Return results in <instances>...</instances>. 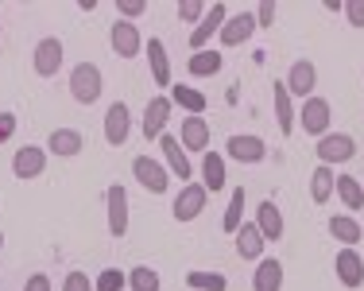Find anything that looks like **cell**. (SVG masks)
<instances>
[{
    "label": "cell",
    "instance_id": "obj_1",
    "mask_svg": "<svg viewBox=\"0 0 364 291\" xmlns=\"http://www.w3.org/2000/svg\"><path fill=\"white\" fill-rule=\"evenodd\" d=\"M105 93V74L97 63H77L70 70V97L77 105H97Z\"/></svg>",
    "mask_w": 364,
    "mask_h": 291
},
{
    "label": "cell",
    "instance_id": "obj_2",
    "mask_svg": "<svg viewBox=\"0 0 364 291\" xmlns=\"http://www.w3.org/2000/svg\"><path fill=\"white\" fill-rule=\"evenodd\" d=\"M294 125H299L306 136H318V140H322V136L329 132V125H333V105L314 93V97H306V101H302V109L294 113Z\"/></svg>",
    "mask_w": 364,
    "mask_h": 291
},
{
    "label": "cell",
    "instance_id": "obj_3",
    "mask_svg": "<svg viewBox=\"0 0 364 291\" xmlns=\"http://www.w3.org/2000/svg\"><path fill=\"white\" fill-rule=\"evenodd\" d=\"M63 58H66V47L58 36H47L36 43V51H31V70L39 74V78H58V70H63Z\"/></svg>",
    "mask_w": 364,
    "mask_h": 291
},
{
    "label": "cell",
    "instance_id": "obj_4",
    "mask_svg": "<svg viewBox=\"0 0 364 291\" xmlns=\"http://www.w3.org/2000/svg\"><path fill=\"white\" fill-rule=\"evenodd\" d=\"M318 164H326V167H337V164H349L353 156H357V140H353L349 132H329L318 140Z\"/></svg>",
    "mask_w": 364,
    "mask_h": 291
},
{
    "label": "cell",
    "instance_id": "obj_5",
    "mask_svg": "<svg viewBox=\"0 0 364 291\" xmlns=\"http://www.w3.org/2000/svg\"><path fill=\"white\" fill-rule=\"evenodd\" d=\"M132 175H136V183H140L147 194H167V186H171V171L163 167V159H155V156H136L132 159Z\"/></svg>",
    "mask_w": 364,
    "mask_h": 291
},
{
    "label": "cell",
    "instance_id": "obj_6",
    "mask_svg": "<svg viewBox=\"0 0 364 291\" xmlns=\"http://www.w3.org/2000/svg\"><path fill=\"white\" fill-rule=\"evenodd\" d=\"M171 113H175V105H171V97L167 93H155V97H147V105H144V136L147 140H155L159 144V136L167 132V121H171Z\"/></svg>",
    "mask_w": 364,
    "mask_h": 291
},
{
    "label": "cell",
    "instance_id": "obj_7",
    "mask_svg": "<svg viewBox=\"0 0 364 291\" xmlns=\"http://www.w3.org/2000/svg\"><path fill=\"white\" fill-rule=\"evenodd\" d=\"M205 202H210V191L202 183H186L175 194V202H171V213H175V221H194V218H202Z\"/></svg>",
    "mask_w": 364,
    "mask_h": 291
},
{
    "label": "cell",
    "instance_id": "obj_8",
    "mask_svg": "<svg viewBox=\"0 0 364 291\" xmlns=\"http://www.w3.org/2000/svg\"><path fill=\"white\" fill-rule=\"evenodd\" d=\"M225 20H229V8L221 4H210V12L202 16V23L198 28H190V51H205L213 43V36H221V28H225Z\"/></svg>",
    "mask_w": 364,
    "mask_h": 291
},
{
    "label": "cell",
    "instance_id": "obj_9",
    "mask_svg": "<svg viewBox=\"0 0 364 291\" xmlns=\"http://www.w3.org/2000/svg\"><path fill=\"white\" fill-rule=\"evenodd\" d=\"M159 152H163V167L171 171V179H182V186H186L190 175H194V167H190V156H186V148L178 144V136L163 132L159 136Z\"/></svg>",
    "mask_w": 364,
    "mask_h": 291
},
{
    "label": "cell",
    "instance_id": "obj_10",
    "mask_svg": "<svg viewBox=\"0 0 364 291\" xmlns=\"http://www.w3.org/2000/svg\"><path fill=\"white\" fill-rule=\"evenodd\" d=\"M283 85H287V93H291V97H299V101L314 97V90H318V66L310 63V58L291 63V70H287V78H283Z\"/></svg>",
    "mask_w": 364,
    "mask_h": 291
},
{
    "label": "cell",
    "instance_id": "obj_11",
    "mask_svg": "<svg viewBox=\"0 0 364 291\" xmlns=\"http://www.w3.org/2000/svg\"><path fill=\"white\" fill-rule=\"evenodd\" d=\"M225 156L229 159H237V164H264L267 159V144L259 140V136H245V132H237V136H229L225 140Z\"/></svg>",
    "mask_w": 364,
    "mask_h": 291
},
{
    "label": "cell",
    "instance_id": "obj_12",
    "mask_svg": "<svg viewBox=\"0 0 364 291\" xmlns=\"http://www.w3.org/2000/svg\"><path fill=\"white\" fill-rule=\"evenodd\" d=\"M128 136H132V113H128L124 101H112L105 109V144L109 148H124Z\"/></svg>",
    "mask_w": 364,
    "mask_h": 291
},
{
    "label": "cell",
    "instance_id": "obj_13",
    "mask_svg": "<svg viewBox=\"0 0 364 291\" xmlns=\"http://www.w3.org/2000/svg\"><path fill=\"white\" fill-rule=\"evenodd\" d=\"M333 272H337V284L341 287H349V291L364 287V256L357 249H337Z\"/></svg>",
    "mask_w": 364,
    "mask_h": 291
},
{
    "label": "cell",
    "instance_id": "obj_14",
    "mask_svg": "<svg viewBox=\"0 0 364 291\" xmlns=\"http://www.w3.org/2000/svg\"><path fill=\"white\" fill-rule=\"evenodd\" d=\"M43 171H47V148H39V144L16 148V156H12V175H16V179L31 183V179H39Z\"/></svg>",
    "mask_w": 364,
    "mask_h": 291
},
{
    "label": "cell",
    "instance_id": "obj_15",
    "mask_svg": "<svg viewBox=\"0 0 364 291\" xmlns=\"http://www.w3.org/2000/svg\"><path fill=\"white\" fill-rule=\"evenodd\" d=\"M105 213H109V233L120 241L128 233V191L120 183H112L105 191Z\"/></svg>",
    "mask_w": 364,
    "mask_h": 291
},
{
    "label": "cell",
    "instance_id": "obj_16",
    "mask_svg": "<svg viewBox=\"0 0 364 291\" xmlns=\"http://www.w3.org/2000/svg\"><path fill=\"white\" fill-rule=\"evenodd\" d=\"M109 43H112V51H117L120 58H136L144 51V36H140V28L136 23H128V20H117L109 28Z\"/></svg>",
    "mask_w": 364,
    "mask_h": 291
},
{
    "label": "cell",
    "instance_id": "obj_17",
    "mask_svg": "<svg viewBox=\"0 0 364 291\" xmlns=\"http://www.w3.org/2000/svg\"><path fill=\"white\" fill-rule=\"evenodd\" d=\"M256 36V16L252 12H237V16H229L225 20V28H221V47H245L248 39Z\"/></svg>",
    "mask_w": 364,
    "mask_h": 291
},
{
    "label": "cell",
    "instance_id": "obj_18",
    "mask_svg": "<svg viewBox=\"0 0 364 291\" xmlns=\"http://www.w3.org/2000/svg\"><path fill=\"white\" fill-rule=\"evenodd\" d=\"M47 156H58V159H74L77 152L85 148V136L77 132V128H55V132L47 136Z\"/></svg>",
    "mask_w": 364,
    "mask_h": 291
},
{
    "label": "cell",
    "instance_id": "obj_19",
    "mask_svg": "<svg viewBox=\"0 0 364 291\" xmlns=\"http://www.w3.org/2000/svg\"><path fill=\"white\" fill-rule=\"evenodd\" d=\"M144 51H147V66H151V78H155V85H163V90H171V55H167V43L163 39H147L144 43Z\"/></svg>",
    "mask_w": 364,
    "mask_h": 291
},
{
    "label": "cell",
    "instance_id": "obj_20",
    "mask_svg": "<svg viewBox=\"0 0 364 291\" xmlns=\"http://www.w3.org/2000/svg\"><path fill=\"white\" fill-rule=\"evenodd\" d=\"M178 144L186 152H210V121L205 117H182V132H178Z\"/></svg>",
    "mask_w": 364,
    "mask_h": 291
},
{
    "label": "cell",
    "instance_id": "obj_21",
    "mask_svg": "<svg viewBox=\"0 0 364 291\" xmlns=\"http://www.w3.org/2000/svg\"><path fill=\"white\" fill-rule=\"evenodd\" d=\"M326 229H329V237H333V241L345 245V249H357V241L364 237L360 221L353 218V213H333V218L326 221Z\"/></svg>",
    "mask_w": 364,
    "mask_h": 291
},
{
    "label": "cell",
    "instance_id": "obj_22",
    "mask_svg": "<svg viewBox=\"0 0 364 291\" xmlns=\"http://www.w3.org/2000/svg\"><path fill=\"white\" fill-rule=\"evenodd\" d=\"M256 229L264 233V241H283V213L275 206V199H264L256 206Z\"/></svg>",
    "mask_w": 364,
    "mask_h": 291
},
{
    "label": "cell",
    "instance_id": "obj_23",
    "mask_svg": "<svg viewBox=\"0 0 364 291\" xmlns=\"http://www.w3.org/2000/svg\"><path fill=\"white\" fill-rule=\"evenodd\" d=\"M264 233L256 229V221H245V226L237 229V256L240 260H264Z\"/></svg>",
    "mask_w": 364,
    "mask_h": 291
},
{
    "label": "cell",
    "instance_id": "obj_24",
    "mask_svg": "<svg viewBox=\"0 0 364 291\" xmlns=\"http://www.w3.org/2000/svg\"><path fill=\"white\" fill-rule=\"evenodd\" d=\"M167 97H171V105L186 109L190 117H202L205 109H210V97H205L202 90H194V85H182V82H178V85H171Z\"/></svg>",
    "mask_w": 364,
    "mask_h": 291
},
{
    "label": "cell",
    "instance_id": "obj_25",
    "mask_svg": "<svg viewBox=\"0 0 364 291\" xmlns=\"http://www.w3.org/2000/svg\"><path fill=\"white\" fill-rule=\"evenodd\" d=\"M221 66H225V55H221V51H213V47L194 51V55L186 58L190 78H213V74H221Z\"/></svg>",
    "mask_w": 364,
    "mask_h": 291
},
{
    "label": "cell",
    "instance_id": "obj_26",
    "mask_svg": "<svg viewBox=\"0 0 364 291\" xmlns=\"http://www.w3.org/2000/svg\"><path fill=\"white\" fill-rule=\"evenodd\" d=\"M252 291H283V264L275 256H264L252 272Z\"/></svg>",
    "mask_w": 364,
    "mask_h": 291
},
{
    "label": "cell",
    "instance_id": "obj_27",
    "mask_svg": "<svg viewBox=\"0 0 364 291\" xmlns=\"http://www.w3.org/2000/svg\"><path fill=\"white\" fill-rule=\"evenodd\" d=\"M333 186H337V171L326 167V164H318L314 175H310V199H314L318 206H326V202L333 199Z\"/></svg>",
    "mask_w": 364,
    "mask_h": 291
},
{
    "label": "cell",
    "instance_id": "obj_28",
    "mask_svg": "<svg viewBox=\"0 0 364 291\" xmlns=\"http://www.w3.org/2000/svg\"><path fill=\"white\" fill-rule=\"evenodd\" d=\"M225 179H229V175H225V156L205 152V156H202V186L218 194V191H225Z\"/></svg>",
    "mask_w": 364,
    "mask_h": 291
},
{
    "label": "cell",
    "instance_id": "obj_29",
    "mask_svg": "<svg viewBox=\"0 0 364 291\" xmlns=\"http://www.w3.org/2000/svg\"><path fill=\"white\" fill-rule=\"evenodd\" d=\"M272 97H275V121H279V132L291 136L294 132V105H291V93L283 82L272 85Z\"/></svg>",
    "mask_w": 364,
    "mask_h": 291
},
{
    "label": "cell",
    "instance_id": "obj_30",
    "mask_svg": "<svg viewBox=\"0 0 364 291\" xmlns=\"http://www.w3.org/2000/svg\"><path fill=\"white\" fill-rule=\"evenodd\" d=\"M333 194L345 202V210H364V183L357 175H337Z\"/></svg>",
    "mask_w": 364,
    "mask_h": 291
},
{
    "label": "cell",
    "instance_id": "obj_31",
    "mask_svg": "<svg viewBox=\"0 0 364 291\" xmlns=\"http://www.w3.org/2000/svg\"><path fill=\"white\" fill-rule=\"evenodd\" d=\"M245 226V186H232V194H229V210H225V221H221V229L229 237H237V229Z\"/></svg>",
    "mask_w": 364,
    "mask_h": 291
},
{
    "label": "cell",
    "instance_id": "obj_32",
    "mask_svg": "<svg viewBox=\"0 0 364 291\" xmlns=\"http://www.w3.org/2000/svg\"><path fill=\"white\" fill-rule=\"evenodd\" d=\"M128 287L132 291H159V272L151 264H136V268H128Z\"/></svg>",
    "mask_w": 364,
    "mask_h": 291
},
{
    "label": "cell",
    "instance_id": "obj_33",
    "mask_svg": "<svg viewBox=\"0 0 364 291\" xmlns=\"http://www.w3.org/2000/svg\"><path fill=\"white\" fill-rule=\"evenodd\" d=\"M186 287L190 291H225L229 280L221 272H186Z\"/></svg>",
    "mask_w": 364,
    "mask_h": 291
},
{
    "label": "cell",
    "instance_id": "obj_34",
    "mask_svg": "<svg viewBox=\"0 0 364 291\" xmlns=\"http://www.w3.org/2000/svg\"><path fill=\"white\" fill-rule=\"evenodd\" d=\"M124 284H128V276L120 268H101L97 280H93V291H120Z\"/></svg>",
    "mask_w": 364,
    "mask_h": 291
},
{
    "label": "cell",
    "instance_id": "obj_35",
    "mask_svg": "<svg viewBox=\"0 0 364 291\" xmlns=\"http://www.w3.org/2000/svg\"><path fill=\"white\" fill-rule=\"evenodd\" d=\"M205 12H210V4H202V0H182V4H178V20L182 23H194V28L202 23Z\"/></svg>",
    "mask_w": 364,
    "mask_h": 291
},
{
    "label": "cell",
    "instance_id": "obj_36",
    "mask_svg": "<svg viewBox=\"0 0 364 291\" xmlns=\"http://www.w3.org/2000/svg\"><path fill=\"white\" fill-rule=\"evenodd\" d=\"M144 12H147V4H144V0H120V4H117V20H128V23H132V20H140Z\"/></svg>",
    "mask_w": 364,
    "mask_h": 291
},
{
    "label": "cell",
    "instance_id": "obj_37",
    "mask_svg": "<svg viewBox=\"0 0 364 291\" xmlns=\"http://www.w3.org/2000/svg\"><path fill=\"white\" fill-rule=\"evenodd\" d=\"M63 291H93V280H90V272H66V280H63Z\"/></svg>",
    "mask_w": 364,
    "mask_h": 291
},
{
    "label": "cell",
    "instance_id": "obj_38",
    "mask_svg": "<svg viewBox=\"0 0 364 291\" xmlns=\"http://www.w3.org/2000/svg\"><path fill=\"white\" fill-rule=\"evenodd\" d=\"M341 12L349 20V28H364V0H345Z\"/></svg>",
    "mask_w": 364,
    "mask_h": 291
},
{
    "label": "cell",
    "instance_id": "obj_39",
    "mask_svg": "<svg viewBox=\"0 0 364 291\" xmlns=\"http://www.w3.org/2000/svg\"><path fill=\"white\" fill-rule=\"evenodd\" d=\"M256 28H272V23H275V4H272V0H264V4H256Z\"/></svg>",
    "mask_w": 364,
    "mask_h": 291
},
{
    "label": "cell",
    "instance_id": "obj_40",
    "mask_svg": "<svg viewBox=\"0 0 364 291\" xmlns=\"http://www.w3.org/2000/svg\"><path fill=\"white\" fill-rule=\"evenodd\" d=\"M23 291H55V284H50L47 272H31L28 284H23Z\"/></svg>",
    "mask_w": 364,
    "mask_h": 291
},
{
    "label": "cell",
    "instance_id": "obj_41",
    "mask_svg": "<svg viewBox=\"0 0 364 291\" xmlns=\"http://www.w3.org/2000/svg\"><path fill=\"white\" fill-rule=\"evenodd\" d=\"M12 132H16V113H0V144L12 140Z\"/></svg>",
    "mask_w": 364,
    "mask_h": 291
},
{
    "label": "cell",
    "instance_id": "obj_42",
    "mask_svg": "<svg viewBox=\"0 0 364 291\" xmlns=\"http://www.w3.org/2000/svg\"><path fill=\"white\" fill-rule=\"evenodd\" d=\"M0 253H4V229H0Z\"/></svg>",
    "mask_w": 364,
    "mask_h": 291
},
{
    "label": "cell",
    "instance_id": "obj_43",
    "mask_svg": "<svg viewBox=\"0 0 364 291\" xmlns=\"http://www.w3.org/2000/svg\"><path fill=\"white\" fill-rule=\"evenodd\" d=\"M0 23H4V16H0Z\"/></svg>",
    "mask_w": 364,
    "mask_h": 291
}]
</instances>
